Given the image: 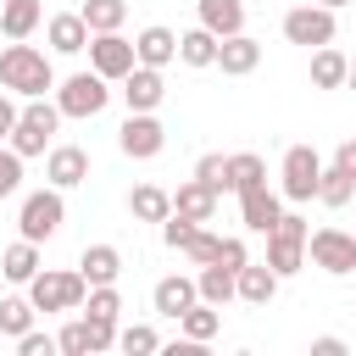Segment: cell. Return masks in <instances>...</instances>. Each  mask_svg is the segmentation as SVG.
Here are the masks:
<instances>
[{
	"instance_id": "13",
	"label": "cell",
	"mask_w": 356,
	"mask_h": 356,
	"mask_svg": "<svg viewBox=\"0 0 356 356\" xmlns=\"http://www.w3.org/2000/svg\"><path fill=\"white\" fill-rule=\"evenodd\" d=\"M122 100H128V111H156V106L167 100L161 67H139V61H134V72L122 78Z\"/></svg>"
},
{
	"instance_id": "36",
	"label": "cell",
	"mask_w": 356,
	"mask_h": 356,
	"mask_svg": "<svg viewBox=\"0 0 356 356\" xmlns=\"http://www.w3.org/2000/svg\"><path fill=\"white\" fill-rule=\"evenodd\" d=\"M195 178H200L206 189H217V195H228V189H234V184H228V156H217V150L195 161Z\"/></svg>"
},
{
	"instance_id": "16",
	"label": "cell",
	"mask_w": 356,
	"mask_h": 356,
	"mask_svg": "<svg viewBox=\"0 0 356 356\" xmlns=\"http://www.w3.org/2000/svg\"><path fill=\"white\" fill-rule=\"evenodd\" d=\"M239 217H245L250 234H267V228L284 217V206H278V195H273L267 184H256V189H239Z\"/></svg>"
},
{
	"instance_id": "40",
	"label": "cell",
	"mask_w": 356,
	"mask_h": 356,
	"mask_svg": "<svg viewBox=\"0 0 356 356\" xmlns=\"http://www.w3.org/2000/svg\"><path fill=\"white\" fill-rule=\"evenodd\" d=\"M184 256H189L195 267H206V261L217 256V234H206V228H195V234H189V245H184Z\"/></svg>"
},
{
	"instance_id": "33",
	"label": "cell",
	"mask_w": 356,
	"mask_h": 356,
	"mask_svg": "<svg viewBox=\"0 0 356 356\" xmlns=\"http://www.w3.org/2000/svg\"><path fill=\"white\" fill-rule=\"evenodd\" d=\"M33 328V300H22V295H6L0 300V334H28Z\"/></svg>"
},
{
	"instance_id": "30",
	"label": "cell",
	"mask_w": 356,
	"mask_h": 356,
	"mask_svg": "<svg viewBox=\"0 0 356 356\" xmlns=\"http://www.w3.org/2000/svg\"><path fill=\"white\" fill-rule=\"evenodd\" d=\"M228 184H234V195H239V189H256V184H267V161H261L256 150H239V156H228Z\"/></svg>"
},
{
	"instance_id": "28",
	"label": "cell",
	"mask_w": 356,
	"mask_h": 356,
	"mask_svg": "<svg viewBox=\"0 0 356 356\" xmlns=\"http://www.w3.org/2000/svg\"><path fill=\"white\" fill-rule=\"evenodd\" d=\"M178 61H184V67H211V61H217V33H211V28L178 33Z\"/></svg>"
},
{
	"instance_id": "23",
	"label": "cell",
	"mask_w": 356,
	"mask_h": 356,
	"mask_svg": "<svg viewBox=\"0 0 356 356\" xmlns=\"http://www.w3.org/2000/svg\"><path fill=\"white\" fill-rule=\"evenodd\" d=\"M339 83H350V61L334 44H317L312 50V89H339Z\"/></svg>"
},
{
	"instance_id": "6",
	"label": "cell",
	"mask_w": 356,
	"mask_h": 356,
	"mask_svg": "<svg viewBox=\"0 0 356 356\" xmlns=\"http://www.w3.org/2000/svg\"><path fill=\"white\" fill-rule=\"evenodd\" d=\"M67 222V200H61V189L56 184H44V189H33V195H22V211H17V228H22V239H50L56 228Z\"/></svg>"
},
{
	"instance_id": "44",
	"label": "cell",
	"mask_w": 356,
	"mask_h": 356,
	"mask_svg": "<svg viewBox=\"0 0 356 356\" xmlns=\"http://www.w3.org/2000/svg\"><path fill=\"white\" fill-rule=\"evenodd\" d=\"M334 167H345V172L356 178V139H345V145L334 150Z\"/></svg>"
},
{
	"instance_id": "8",
	"label": "cell",
	"mask_w": 356,
	"mask_h": 356,
	"mask_svg": "<svg viewBox=\"0 0 356 356\" xmlns=\"http://www.w3.org/2000/svg\"><path fill=\"white\" fill-rule=\"evenodd\" d=\"M278 178H284V200H295V206H306V200H317V178H323V156H317L312 145H289V150H284V167H278Z\"/></svg>"
},
{
	"instance_id": "27",
	"label": "cell",
	"mask_w": 356,
	"mask_h": 356,
	"mask_svg": "<svg viewBox=\"0 0 356 356\" xmlns=\"http://www.w3.org/2000/svg\"><path fill=\"white\" fill-rule=\"evenodd\" d=\"M0 273H6L11 284H28V278L39 273V245H33V239L6 245V250H0Z\"/></svg>"
},
{
	"instance_id": "14",
	"label": "cell",
	"mask_w": 356,
	"mask_h": 356,
	"mask_svg": "<svg viewBox=\"0 0 356 356\" xmlns=\"http://www.w3.org/2000/svg\"><path fill=\"white\" fill-rule=\"evenodd\" d=\"M278 273L267 267V261H245L239 273H234V300H245V306H267L273 295H278Z\"/></svg>"
},
{
	"instance_id": "45",
	"label": "cell",
	"mask_w": 356,
	"mask_h": 356,
	"mask_svg": "<svg viewBox=\"0 0 356 356\" xmlns=\"http://www.w3.org/2000/svg\"><path fill=\"white\" fill-rule=\"evenodd\" d=\"M11 122H17V106H11V95H0V145L11 139Z\"/></svg>"
},
{
	"instance_id": "3",
	"label": "cell",
	"mask_w": 356,
	"mask_h": 356,
	"mask_svg": "<svg viewBox=\"0 0 356 356\" xmlns=\"http://www.w3.org/2000/svg\"><path fill=\"white\" fill-rule=\"evenodd\" d=\"M306 217H295V211H284L273 228H267V267L278 273V278H295L300 267H306Z\"/></svg>"
},
{
	"instance_id": "43",
	"label": "cell",
	"mask_w": 356,
	"mask_h": 356,
	"mask_svg": "<svg viewBox=\"0 0 356 356\" xmlns=\"http://www.w3.org/2000/svg\"><path fill=\"white\" fill-rule=\"evenodd\" d=\"M312 356H345V339L339 334H323V339H312Z\"/></svg>"
},
{
	"instance_id": "31",
	"label": "cell",
	"mask_w": 356,
	"mask_h": 356,
	"mask_svg": "<svg viewBox=\"0 0 356 356\" xmlns=\"http://www.w3.org/2000/svg\"><path fill=\"white\" fill-rule=\"evenodd\" d=\"M350 195H356V178L345 172V167H323V178H317V200L323 206H350Z\"/></svg>"
},
{
	"instance_id": "25",
	"label": "cell",
	"mask_w": 356,
	"mask_h": 356,
	"mask_svg": "<svg viewBox=\"0 0 356 356\" xmlns=\"http://www.w3.org/2000/svg\"><path fill=\"white\" fill-rule=\"evenodd\" d=\"M39 17H44L39 0H0V33L6 39H28L39 28Z\"/></svg>"
},
{
	"instance_id": "7",
	"label": "cell",
	"mask_w": 356,
	"mask_h": 356,
	"mask_svg": "<svg viewBox=\"0 0 356 356\" xmlns=\"http://www.w3.org/2000/svg\"><path fill=\"white\" fill-rule=\"evenodd\" d=\"M306 261L323 267L328 278L356 273V234H345V228H317V234H306Z\"/></svg>"
},
{
	"instance_id": "26",
	"label": "cell",
	"mask_w": 356,
	"mask_h": 356,
	"mask_svg": "<svg viewBox=\"0 0 356 356\" xmlns=\"http://www.w3.org/2000/svg\"><path fill=\"white\" fill-rule=\"evenodd\" d=\"M128 211H134L139 222H161V217L172 211V195H167L161 184H139V189H128Z\"/></svg>"
},
{
	"instance_id": "5",
	"label": "cell",
	"mask_w": 356,
	"mask_h": 356,
	"mask_svg": "<svg viewBox=\"0 0 356 356\" xmlns=\"http://www.w3.org/2000/svg\"><path fill=\"white\" fill-rule=\"evenodd\" d=\"M106 100H111V83H106L95 67H89V72H72L67 83H56V111H61V117H78V122H83V117H100Z\"/></svg>"
},
{
	"instance_id": "15",
	"label": "cell",
	"mask_w": 356,
	"mask_h": 356,
	"mask_svg": "<svg viewBox=\"0 0 356 356\" xmlns=\"http://www.w3.org/2000/svg\"><path fill=\"white\" fill-rule=\"evenodd\" d=\"M211 67H222L228 78H245V72L261 67V44L250 33H228V39H217V61Z\"/></svg>"
},
{
	"instance_id": "42",
	"label": "cell",
	"mask_w": 356,
	"mask_h": 356,
	"mask_svg": "<svg viewBox=\"0 0 356 356\" xmlns=\"http://www.w3.org/2000/svg\"><path fill=\"white\" fill-rule=\"evenodd\" d=\"M211 261H222L228 273H239V267L250 261V256H245V239H217V256H211Z\"/></svg>"
},
{
	"instance_id": "18",
	"label": "cell",
	"mask_w": 356,
	"mask_h": 356,
	"mask_svg": "<svg viewBox=\"0 0 356 356\" xmlns=\"http://www.w3.org/2000/svg\"><path fill=\"white\" fill-rule=\"evenodd\" d=\"M44 39H50V50H56V56H78V50L89 44V22H83L78 11H61V17H50V22H44Z\"/></svg>"
},
{
	"instance_id": "20",
	"label": "cell",
	"mask_w": 356,
	"mask_h": 356,
	"mask_svg": "<svg viewBox=\"0 0 356 356\" xmlns=\"http://www.w3.org/2000/svg\"><path fill=\"white\" fill-rule=\"evenodd\" d=\"M78 273H83V284H117V273H122V250H117V245H83Z\"/></svg>"
},
{
	"instance_id": "35",
	"label": "cell",
	"mask_w": 356,
	"mask_h": 356,
	"mask_svg": "<svg viewBox=\"0 0 356 356\" xmlns=\"http://www.w3.org/2000/svg\"><path fill=\"white\" fill-rule=\"evenodd\" d=\"M117 350H128V356H150V350H161V334H156L150 323H128V328L117 334Z\"/></svg>"
},
{
	"instance_id": "1",
	"label": "cell",
	"mask_w": 356,
	"mask_h": 356,
	"mask_svg": "<svg viewBox=\"0 0 356 356\" xmlns=\"http://www.w3.org/2000/svg\"><path fill=\"white\" fill-rule=\"evenodd\" d=\"M0 89H11V95H22V100H33V95L56 89L50 56H44L39 44H22V39H11V44L0 50Z\"/></svg>"
},
{
	"instance_id": "10",
	"label": "cell",
	"mask_w": 356,
	"mask_h": 356,
	"mask_svg": "<svg viewBox=\"0 0 356 356\" xmlns=\"http://www.w3.org/2000/svg\"><path fill=\"white\" fill-rule=\"evenodd\" d=\"M334 33H339V22H334L328 6H295V11H284V39L289 44L317 50V44H334Z\"/></svg>"
},
{
	"instance_id": "38",
	"label": "cell",
	"mask_w": 356,
	"mask_h": 356,
	"mask_svg": "<svg viewBox=\"0 0 356 356\" xmlns=\"http://www.w3.org/2000/svg\"><path fill=\"white\" fill-rule=\"evenodd\" d=\"M83 323H89V356H100V350L117 345V323L111 317H83Z\"/></svg>"
},
{
	"instance_id": "4",
	"label": "cell",
	"mask_w": 356,
	"mask_h": 356,
	"mask_svg": "<svg viewBox=\"0 0 356 356\" xmlns=\"http://www.w3.org/2000/svg\"><path fill=\"white\" fill-rule=\"evenodd\" d=\"M83 295H89L83 273L39 267V273L28 278V300H33V312H78V306H83Z\"/></svg>"
},
{
	"instance_id": "17",
	"label": "cell",
	"mask_w": 356,
	"mask_h": 356,
	"mask_svg": "<svg viewBox=\"0 0 356 356\" xmlns=\"http://www.w3.org/2000/svg\"><path fill=\"white\" fill-rule=\"evenodd\" d=\"M172 56H178V33L172 28H161V22L139 28V39H134V61L139 67H167Z\"/></svg>"
},
{
	"instance_id": "22",
	"label": "cell",
	"mask_w": 356,
	"mask_h": 356,
	"mask_svg": "<svg viewBox=\"0 0 356 356\" xmlns=\"http://www.w3.org/2000/svg\"><path fill=\"white\" fill-rule=\"evenodd\" d=\"M200 28H211L217 39L245 33V0H200Z\"/></svg>"
},
{
	"instance_id": "47",
	"label": "cell",
	"mask_w": 356,
	"mask_h": 356,
	"mask_svg": "<svg viewBox=\"0 0 356 356\" xmlns=\"http://www.w3.org/2000/svg\"><path fill=\"white\" fill-rule=\"evenodd\" d=\"M350 83H356V61H350Z\"/></svg>"
},
{
	"instance_id": "12",
	"label": "cell",
	"mask_w": 356,
	"mask_h": 356,
	"mask_svg": "<svg viewBox=\"0 0 356 356\" xmlns=\"http://www.w3.org/2000/svg\"><path fill=\"white\" fill-rule=\"evenodd\" d=\"M44 178H50L56 189H78V184L89 178V150H83V145H50V150H44Z\"/></svg>"
},
{
	"instance_id": "41",
	"label": "cell",
	"mask_w": 356,
	"mask_h": 356,
	"mask_svg": "<svg viewBox=\"0 0 356 356\" xmlns=\"http://www.w3.org/2000/svg\"><path fill=\"white\" fill-rule=\"evenodd\" d=\"M17 350H22V356H56V334L28 328V334H17Z\"/></svg>"
},
{
	"instance_id": "37",
	"label": "cell",
	"mask_w": 356,
	"mask_h": 356,
	"mask_svg": "<svg viewBox=\"0 0 356 356\" xmlns=\"http://www.w3.org/2000/svg\"><path fill=\"white\" fill-rule=\"evenodd\" d=\"M22 189V156L11 145H0V200H11Z\"/></svg>"
},
{
	"instance_id": "34",
	"label": "cell",
	"mask_w": 356,
	"mask_h": 356,
	"mask_svg": "<svg viewBox=\"0 0 356 356\" xmlns=\"http://www.w3.org/2000/svg\"><path fill=\"white\" fill-rule=\"evenodd\" d=\"M117 312H122L117 284H89V295H83V317H111V323H117Z\"/></svg>"
},
{
	"instance_id": "11",
	"label": "cell",
	"mask_w": 356,
	"mask_h": 356,
	"mask_svg": "<svg viewBox=\"0 0 356 356\" xmlns=\"http://www.w3.org/2000/svg\"><path fill=\"white\" fill-rule=\"evenodd\" d=\"M117 145H122V156H134V161H150V156H161V145H167V128L156 122V111H128V122L117 128Z\"/></svg>"
},
{
	"instance_id": "24",
	"label": "cell",
	"mask_w": 356,
	"mask_h": 356,
	"mask_svg": "<svg viewBox=\"0 0 356 356\" xmlns=\"http://www.w3.org/2000/svg\"><path fill=\"white\" fill-rule=\"evenodd\" d=\"M195 295H200L206 306H217V312H222V306L234 300V273H228L222 261H206V267L195 273Z\"/></svg>"
},
{
	"instance_id": "2",
	"label": "cell",
	"mask_w": 356,
	"mask_h": 356,
	"mask_svg": "<svg viewBox=\"0 0 356 356\" xmlns=\"http://www.w3.org/2000/svg\"><path fill=\"white\" fill-rule=\"evenodd\" d=\"M56 128H61V111H56L44 95H33V100L17 111V122H11V139H6V145H11L22 161H28V156H44V150H50V139H56Z\"/></svg>"
},
{
	"instance_id": "32",
	"label": "cell",
	"mask_w": 356,
	"mask_h": 356,
	"mask_svg": "<svg viewBox=\"0 0 356 356\" xmlns=\"http://www.w3.org/2000/svg\"><path fill=\"white\" fill-rule=\"evenodd\" d=\"M78 17L89 22V33H111V28H122L128 0H83V11H78Z\"/></svg>"
},
{
	"instance_id": "39",
	"label": "cell",
	"mask_w": 356,
	"mask_h": 356,
	"mask_svg": "<svg viewBox=\"0 0 356 356\" xmlns=\"http://www.w3.org/2000/svg\"><path fill=\"white\" fill-rule=\"evenodd\" d=\"M56 350H67V356H89V323H67V328L56 334Z\"/></svg>"
},
{
	"instance_id": "19",
	"label": "cell",
	"mask_w": 356,
	"mask_h": 356,
	"mask_svg": "<svg viewBox=\"0 0 356 356\" xmlns=\"http://www.w3.org/2000/svg\"><path fill=\"white\" fill-rule=\"evenodd\" d=\"M172 211H178V217H189V222H211V217H217V189H206L200 178H189V184H178Z\"/></svg>"
},
{
	"instance_id": "46",
	"label": "cell",
	"mask_w": 356,
	"mask_h": 356,
	"mask_svg": "<svg viewBox=\"0 0 356 356\" xmlns=\"http://www.w3.org/2000/svg\"><path fill=\"white\" fill-rule=\"evenodd\" d=\"M317 6H328V11H339V6H350V0H317Z\"/></svg>"
},
{
	"instance_id": "21",
	"label": "cell",
	"mask_w": 356,
	"mask_h": 356,
	"mask_svg": "<svg viewBox=\"0 0 356 356\" xmlns=\"http://www.w3.org/2000/svg\"><path fill=\"white\" fill-rule=\"evenodd\" d=\"M150 300H156V312H161V317H178V312H189L200 295H195V278L172 273V278H161V284L150 289Z\"/></svg>"
},
{
	"instance_id": "9",
	"label": "cell",
	"mask_w": 356,
	"mask_h": 356,
	"mask_svg": "<svg viewBox=\"0 0 356 356\" xmlns=\"http://www.w3.org/2000/svg\"><path fill=\"white\" fill-rule=\"evenodd\" d=\"M89 67L106 78V83H122L128 72H134V39H122V28H111V33H89Z\"/></svg>"
},
{
	"instance_id": "29",
	"label": "cell",
	"mask_w": 356,
	"mask_h": 356,
	"mask_svg": "<svg viewBox=\"0 0 356 356\" xmlns=\"http://www.w3.org/2000/svg\"><path fill=\"white\" fill-rule=\"evenodd\" d=\"M178 328H184V339H217V328H222V317H217V306H206V300H195L189 312H178Z\"/></svg>"
}]
</instances>
